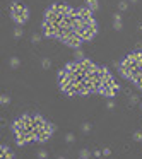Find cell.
Instances as JSON below:
<instances>
[{
  "instance_id": "obj_1",
  "label": "cell",
  "mask_w": 142,
  "mask_h": 159,
  "mask_svg": "<svg viewBox=\"0 0 142 159\" xmlns=\"http://www.w3.org/2000/svg\"><path fill=\"white\" fill-rule=\"evenodd\" d=\"M10 17H12V21H14L16 24L22 26V24H26L28 19H29V10L26 9L21 2L14 0V2L10 4Z\"/></svg>"
},
{
  "instance_id": "obj_2",
  "label": "cell",
  "mask_w": 142,
  "mask_h": 159,
  "mask_svg": "<svg viewBox=\"0 0 142 159\" xmlns=\"http://www.w3.org/2000/svg\"><path fill=\"white\" fill-rule=\"evenodd\" d=\"M51 133H53V125L46 123L45 127L34 128V140H38V142H46V140L50 139Z\"/></svg>"
},
{
  "instance_id": "obj_3",
  "label": "cell",
  "mask_w": 142,
  "mask_h": 159,
  "mask_svg": "<svg viewBox=\"0 0 142 159\" xmlns=\"http://www.w3.org/2000/svg\"><path fill=\"white\" fill-rule=\"evenodd\" d=\"M141 63H142V53H139V51H133L130 55H127V58L122 60V65L129 67L130 70H133L135 67H139Z\"/></svg>"
},
{
  "instance_id": "obj_4",
  "label": "cell",
  "mask_w": 142,
  "mask_h": 159,
  "mask_svg": "<svg viewBox=\"0 0 142 159\" xmlns=\"http://www.w3.org/2000/svg\"><path fill=\"white\" fill-rule=\"evenodd\" d=\"M62 43H63V45H67V46H70V48H75V50H77L82 43H84V40H82V36L79 34V33H75V31L72 29L70 34L62 41Z\"/></svg>"
},
{
  "instance_id": "obj_5",
  "label": "cell",
  "mask_w": 142,
  "mask_h": 159,
  "mask_svg": "<svg viewBox=\"0 0 142 159\" xmlns=\"http://www.w3.org/2000/svg\"><path fill=\"white\" fill-rule=\"evenodd\" d=\"M60 24H55V22H48V21H43V33L46 38H57V33H58Z\"/></svg>"
},
{
  "instance_id": "obj_6",
  "label": "cell",
  "mask_w": 142,
  "mask_h": 159,
  "mask_svg": "<svg viewBox=\"0 0 142 159\" xmlns=\"http://www.w3.org/2000/svg\"><path fill=\"white\" fill-rule=\"evenodd\" d=\"M53 7H55V10L60 14L62 17H70V16L75 14V10L72 9L70 5H67V4H53Z\"/></svg>"
},
{
  "instance_id": "obj_7",
  "label": "cell",
  "mask_w": 142,
  "mask_h": 159,
  "mask_svg": "<svg viewBox=\"0 0 142 159\" xmlns=\"http://www.w3.org/2000/svg\"><path fill=\"white\" fill-rule=\"evenodd\" d=\"M96 33H98V28H89L87 24H86V26H84V28L79 31V34L82 36V40H84V41L92 40V38L96 36Z\"/></svg>"
},
{
  "instance_id": "obj_8",
  "label": "cell",
  "mask_w": 142,
  "mask_h": 159,
  "mask_svg": "<svg viewBox=\"0 0 142 159\" xmlns=\"http://www.w3.org/2000/svg\"><path fill=\"white\" fill-rule=\"evenodd\" d=\"M74 16H77L79 19H82L84 22H87L89 19H92V10L89 7H79V9H75V14Z\"/></svg>"
},
{
  "instance_id": "obj_9",
  "label": "cell",
  "mask_w": 142,
  "mask_h": 159,
  "mask_svg": "<svg viewBox=\"0 0 142 159\" xmlns=\"http://www.w3.org/2000/svg\"><path fill=\"white\" fill-rule=\"evenodd\" d=\"M46 123H48V121H46V120L43 118L41 115H34V116H33V125H34V128H40V127H45Z\"/></svg>"
},
{
  "instance_id": "obj_10",
  "label": "cell",
  "mask_w": 142,
  "mask_h": 159,
  "mask_svg": "<svg viewBox=\"0 0 142 159\" xmlns=\"http://www.w3.org/2000/svg\"><path fill=\"white\" fill-rule=\"evenodd\" d=\"M86 7H89L92 12H96V10L99 9V2L98 0H86Z\"/></svg>"
},
{
  "instance_id": "obj_11",
  "label": "cell",
  "mask_w": 142,
  "mask_h": 159,
  "mask_svg": "<svg viewBox=\"0 0 142 159\" xmlns=\"http://www.w3.org/2000/svg\"><path fill=\"white\" fill-rule=\"evenodd\" d=\"M9 63H10V69H19L21 67V60L17 58V57H12V58L9 60Z\"/></svg>"
},
{
  "instance_id": "obj_12",
  "label": "cell",
  "mask_w": 142,
  "mask_h": 159,
  "mask_svg": "<svg viewBox=\"0 0 142 159\" xmlns=\"http://www.w3.org/2000/svg\"><path fill=\"white\" fill-rule=\"evenodd\" d=\"M41 67L46 70V69H50L51 67V60L48 58V57H45V58H41Z\"/></svg>"
},
{
  "instance_id": "obj_13",
  "label": "cell",
  "mask_w": 142,
  "mask_h": 159,
  "mask_svg": "<svg viewBox=\"0 0 142 159\" xmlns=\"http://www.w3.org/2000/svg\"><path fill=\"white\" fill-rule=\"evenodd\" d=\"M22 34H24L22 28H14V38H16V40H21V38H22Z\"/></svg>"
},
{
  "instance_id": "obj_14",
  "label": "cell",
  "mask_w": 142,
  "mask_h": 159,
  "mask_svg": "<svg viewBox=\"0 0 142 159\" xmlns=\"http://www.w3.org/2000/svg\"><path fill=\"white\" fill-rule=\"evenodd\" d=\"M92 156V152H89L87 149H82L81 152H79V158L81 159H87V158H91Z\"/></svg>"
},
{
  "instance_id": "obj_15",
  "label": "cell",
  "mask_w": 142,
  "mask_h": 159,
  "mask_svg": "<svg viewBox=\"0 0 142 159\" xmlns=\"http://www.w3.org/2000/svg\"><path fill=\"white\" fill-rule=\"evenodd\" d=\"M118 9L122 10V12H125V10L129 9V2H127V0H120V2H118Z\"/></svg>"
},
{
  "instance_id": "obj_16",
  "label": "cell",
  "mask_w": 142,
  "mask_h": 159,
  "mask_svg": "<svg viewBox=\"0 0 142 159\" xmlns=\"http://www.w3.org/2000/svg\"><path fill=\"white\" fill-rule=\"evenodd\" d=\"M82 60H86V57H84V53L77 48V51H75V62H82Z\"/></svg>"
},
{
  "instance_id": "obj_17",
  "label": "cell",
  "mask_w": 142,
  "mask_h": 159,
  "mask_svg": "<svg viewBox=\"0 0 142 159\" xmlns=\"http://www.w3.org/2000/svg\"><path fill=\"white\" fill-rule=\"evenodd\" d=\"M81 130H82V133H89L91 132V123H82Z\"/></svg>"
},
{
  "instance_id": "obj_18",
  "label": "cell",
  "mask_w": 142,
  "mask_h": 159,
  "mask_svg": "<svg viewBox=\"0 0 142 159\" xmlns=\"http://www.w3.org/2000/svg\"><path fill=\"white\" fill-rule=\"evenodd\" d=\"M31 41H33L34 45H36V43H40V41H41V34H40V33H34V34L31 36Z\"/></svg>"
},
{
  "instance_id": "obj_19",
  "label": "cell",
  "mask_w": 142,
  "mask_h": 159,
  "mask_svg": "<svg viewBox=\"0 0 142 159\" xmlns=\"http://www.w3.org/2000/svg\"><path fill=\"white\" fill-rule=\"evenodd\" d=\"M133 140H135V142H142V132L141 130L133 132Z\"/></svg>"
},
{
  "instance_id": "obj_20",
  "label": "cell",
  "mask_w": 142,
  "mask_h": 159,
  "mask_svg": "<svg viewBox=\"0 0 142 159\" xmlns=\"http://www.w3.org/2000/svg\"><path fill=\"white\" fill-rule=\"evenodd\" d=\"M137 103H141L139 96L137 94H130V104H137Z\"/></svg>"
},
{
  "instance_id": "obj_21",
  "label": "cell",
  "mask_w": 142,
  "mask_h": 159,
  "mask_svg": "<svg viewBox=\"0 0 142 159\" xmlns=\"http://www.w3.org/2000/svg\"><path fill=\"white\" fill-rule=\"evenodd\" d=\"M113 28H115V31H122V28H123L122 21H115V22H113Z\"/></svg>"
},
{
  "instance_id": "obj_22",
  "label": "cell",
  "mask_w": 142,
  "mask_h": 159,
  "mask_svg": "<svg viewBox=\"0 0 142 159\" xmlns=\"http://www.w3.org/2000/svg\"><path fill=\"white\" fill-rule=\"evenodd\" d=\"M0 103H2L4 106H7V104L10 103V98L9 96H0Z\"/></svg>"
},
{
  "instance_id": "obj_23",
  "label": "cell",
  "mask_w": 142,
  "mask_h": 159,
  "mask_svg": "<svg viewBox=\"0 0 142 159\" xmlns=\"http://www.w3.org/2000/svg\"><path fill=\"white\" fill-rule=\"evenodd\" d=\"M74 140H75V137H74V133H67V135H65V142H67V144H72Z\"/></svg>"
},
{
  "instance_id": "obj_24",
  "label": "cell",
  "mask_w": 142,
  "mask_h": 159,
  "mask_svg": "<svg viewBox=\"0 0 142 159\" xmlns=\"http://www.w3.org/2000/svg\"><path fill=\"white\" fill-rule=\"evenodd\" d=\"M38 158H41V159L48 158V152H46V150H40V152H38Z\"/></svg>"
},
{
  "instance_id": "obj_25",
  "label": "cell",
  "mask_w": 142,
  "mask_h": 159,
  "mask_svg": "<svg viewBox=\"0 0 142 159\" xmlns=\"http://www.w3.org/2000/svg\"><path fill=\"white\" fill-rule=\"evenodd\" d=\"M106 108H108V109H115V103L110 99V101H108V104H106Z\"/></svg>"
},
{
  "instance_id": "obj_26",
  "label": "cell",
  "mask_w": 142,
  "mask_h": 159,
  "mask_svg": "<svg viewBox=\"0 0 142 159\" xmlns=\"http://www.w3.org/2000/svg\"><path fill=\"white\" fill-rule=\"evenodd\" d=\"M9 152V146H2V156H5Z\"/></svg>"
},
{
  "instance_id": "obj_27",
  "label": "cell",
  "mask_w": 142,
  "mask_h": 159,
  "mask_svg": "<svg viewBox=\"0 0 142 159\" xmlns=\"http://www.w3.org/2000/svg\"><path fill=\"white\" fill-rule=\"evenodd\" d=\"M92 156H94V158H99V156H103V152H101V150H94Z\"/></svg>"
},
{
  "instance_id": "obj_28",
  "label": "cell",
  "mask_w": 142,
  "mask_h": 159,
  "mask_svg": "<svg viewBox=\"0 0 142 159\" xmlns=\"http://www.w3.org/2000/svg\"><path fill=\"white\" fill-rule=\"evenodd\" d=\"M113 21H122V16L120 14H113Z\"/></svg>"
},
{
  "instance_id": "obj_29",
  "label": "cell",
  "mask_w": 142,
  "mask_h": 159,
  "mask_svg": "<svg viewBox=\"0 0 142 159\" xmlns=\"http://www.w3.org/2000/svg\"><path fill=\"white\" fill-rule=\"evenodd\" d=\"M110 154H111L110 149H103V156H110Z\"/></svg>"
},
{
  "instance_id": "obj_30",
  "label": "cell",
  "mask_w": 142,
  "mask_h": 159,
  "mask_svg": "<svg viewBox=\"0 0 142 159\" xmlns=\"http://www.w3.org/2000/svg\"><path fill=\"white\" fill-rule=\"evenodd\" d=\"M5 158H9V159H12V158H14V154H12V152H7V154H5Z\"/></svg>"
},
{
  "instance_id": "obj_31",
  "label": "cell",
  "mask_w": 142,
  "mask_h": 159,
  "mask_svg": "<svg viewBox=\"0 0 142 159\" xmlns=\"http://www.w3.org/2000/svg\"><path fill=\"white\" fill-rule=\"evenodd\" d=\"M129 2H130V4H137V2H139V0H129Z\"/></svg>"
},
{
  "instance_id": "obj_32",
  "label": "cell",
  "mask_w": 142,
  "mask_h": 159,
  "mask_svg": "<svg viewBox=\"0 0 142 159\" xmlns=\"http://www.w3.org/2000/svg\"><path fill=\"white\" fill-rule=\"evenodd\" d=\"M141 111H142V101H141Z\"/></svg>"
},
{
  "instance_id": "obj_33",
  "label": "cell",
  "mask_w": 142,
  "mask_h": 159,
  "mask_svg": "<svg viewBox=\"0 0 142 159\" xmlns=\"http://www.w3.org/2000/svg\"><path fill=\"white\" fill-rule=\"evenodd\" d=\"M141 31H142V26H141Z\"/></svg>"
}]
</instances>
